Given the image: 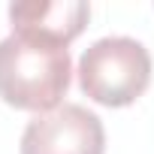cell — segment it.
Listing matches in <instances>:
<instances>
[{"label": "cell", "instance_id": "cell-4", "mask_svg": "<svg viewBox=\"0 0 154 154\" xmlns=\"http://www.w3.org/2000/svg\"><path fill=\"white\" fill-rule=\"evenodd\" d=\"M91 18V6L85 0H48V3H12L9 6V21L12 33H30V36H45L60 45H69L75 36L85 30Z\"/></svg>", "mask_w": 154, "mask_h": 154}, {"label": "cell", "instance_id": "cell-1", "mask_svg": "<svg viewBox=\"0 0 154 154\" xmlns=\"http://www.w3.org/2000/svg\"><path fill=\"white\" fill-rule=\"evenodd\" d=\"M69 51L54 39L30 33L0 39V100L15 109L36 115L57 109L69 88Z\"/></svg>", "mask_w": 154, "mask_h": 154}, {"label": "cell", "instance_id": "cell-2", "mask_svg": "<svg viewBox=\"0 0 154 154\" xmlns=\"http://www.w3.org/2000/svg\"><path fill=\"white\" fill-rule=\"evenodd\" d=\"M151 85V54L133 36H103L79 57V88L100 106L136 103Z\"/></svg>", "mask_w": 154, "mask_h": 154}, {"label": "cell", "instance_id": "cell-3", "mask_svg": "<svg viewBox=\"0 0 154 154\" xmlns=\"http://www.w3.org/2000/svg\"><path fill=\"white\" fill-rule=\"evenodd\" d=\"M103 151H106L103 121L79 103H63L51 112L36 115L21 133V154H103Z\"/></svg>", "mask_w": 154, "mask_h": 154}]
</instances>
